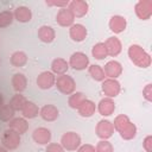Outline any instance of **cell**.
Returning <instances> with one entry per match:
<instances>
[{"mask_svg": "<svg viewBox=\"0 0 152 152\" xmlns=\"http://www.w3.org/2000/svg\"><path fill=\"white\" fill-rule=\"evenodd\" d=\"M95 110H96V104H95L94 101H91L89 99H86L81 103V106L77 108V113L81 116H83V118H90V116H93V114L95 113Z\"/></svg>", "mask_w": 152, "mask_h": 152, "instance_id": "cell-21", "label": "cell"}, {"mask_svg": "<svg viewBox=\"0 0 152 152\" xmlns=\"http://www.w3.org/2000/svg\"><path fill=\"white\" fill-rule=\"evenodd\" d=\"M104 45H106L108 56L110 57H116L122 50V44L118 37H109L104 42Z\"/></svg>", "mask_w": 152, "mask_h": 152, "instance_id": "cell-18", "label": "cell"}, {"mask_svg": "<svg viewBox=\"0 0 152 152\" xmlns=\"http://www.w3.org/2000/svg\"><path fill=\"white\" fill-rule=\"evenodd\" d=\"M45 152H64V148L62 147L61 144H57V142H49V144L46 145Z\"/></svg>", "mask_w": 152, "mask_h": 152, "instance_id": "cell-36", "label": "cell"}, {"mask_svg": "<svg viewBox=\"0 0 152 152\" xmlns=\"http://www.w3.org/2000/svg\"><path fill=\"white\" fill-rule=\"evenodd\" d=\"M10 62L15 68H21L27 63V55L24 51H14L11 55Z\"/></svg>", "mask_w": 152, "mask_h": 152, "instance_id": "cell-26", "label": "cell"}, {"mask_svg": "<svg viewBox=\"0 0 152 152\" xmlns=\"http://www.w3.org/2000/svg\"><path fill=\"white\" fill-rule=\"evenodd\" d=\"M11 83H12V88L14 89V91L21 94L27 87V78H26V76L24 74L17 72V74H14L12 76Z\"/></svg>", "mask_w": 152, "mask_h": 152, "instance_id": "cell-20", "label": "cell"}, {"mask_svg": "<svg viewBox=\"0 0 152 152\" xmlns=\"http://www.w3.org/2000/svg\"><path fill=\"white\" fill-rule=\"evenodd\" d=\"M131 119L126 115V114H120L114 119L113 126H114V131H116L118 133H120L121 131H124L129 124H131Z\"/></svg>", "mask_w": 152, "mask_h": 152, "instance_id": "cell-29", "label": "cell"}, {"mask_svg": "<svg viewBox=\"0 0 152 152\" xmlns=\"http://www.w3.org/2000/svg\"><path fill=\"white\" fill-rule=\"evenodd\" d=\"M128 57L133 64L139 68H148L151 65V56L150 53L139 44H132L128 48Z\"/></svg>", "mask_w": 152, "mask_h": 152, "instance_id": "cell-1", "label": "cell"}, {"mask_svg": "<svg viewBox=\"0 0 152 152\" xmlns=\"http://www.w3.org/2000/svg\"><path fill=\"white\" fill-rule=\"evenodd\" d=\"M56 21H57L58 25H61V26H63V27H70L71 25H74L75 15L72 14V12H71L68 7L61 8V10L57 12Z\"/></svg>", "mask_w": 152, "mask_h": 152, "instance_id": "cell-11", "label": "cell"}, {"mask_svg": "<svg viewBox=\"0 0 152 152\" xmlns=\"http://www.w3.org/2000/svg\"><path fill=\"white\" fill-rule=\"evenodd\" d=\"M95 152H114V148L108 140H100L95 146Z\"/></svg>", "mask_w": 152, "mask_h": 152, "instance_id": "cell-35", "label": "cell"}, {"mask_svg": "<svg viewBox=\"0 0 152 152\" xmlns=\"http://www.w3.org/2000/svg\"><path fill=\"white\" fill-rule=\"evenodd\" d=\"M26 102H27L26 97H25L24 95H21L20 93H17V94H14V95L12 96V99H11V101H10L8 104H10L15 112H21V109L24 108V106L26 104Z\"/></svg>", "mask_w": 152, "mask_h": 152, "instance_id": "cell-28", "label": "cell"}, {"mask_svg": "<svg viewBox=\"0 0 152 152\" xmlns=\"http://www.w3.org/2000/svg\"><path fill=\"white\" fill-rule=\"evenodd\" d=\"M37 86L38 88L43 89V90H48L50 88H52L56 83V75L51 71H42L38 76H37Z\"/></svg>", "mask_w": 152, "mask_h": 152, "instance_id": "cell-9", "label": "cell"}, {"mask_svg": "<svg viewBox=\"0 0 152 152\" xmlns=\"http://www.w3.org/2000/svg\"><path fill=\"white\" fill-rule=\"evenodd\" d=\"M0 63H1V61H0Z\"/></svg>", "mask_w": 152, "mask_h": 152, "instance_id": "cell-43", "label": "cell"}, {"mask_svg": "<svg viewBox=\"0 0 152 152\" xmlns=\"http://www.w3.org/2000/svg\"><path fill=\"white\" fill-rule=\"evenodd\" d=\"M103 71H104V75H106L107 78L116 80L122 74V65H121L120 62L113 59V61H109V62H107L104 64Z\"/></svg>", "mask_w": 152, "mask_h": 152, "instance_id": "cell-12", "label": "cell"}, {"mask_svg": "<svg viewBox=\"0 0 152 152\" xmlns=\"http://www.w3.org/2000/svg\"><path fill=\"white\" fill-rule=\"evenodd\" d=\"M134 11L137 17L140 20H147L152 15V1L151 0H139L135 6Z\"/></svg>", "mask_w": 152, "mask_h": 152, "instance_id": "cell-8", "label": "cell"}, {"mask_svg": "<svg viewBox=\"0 0 152 152\" xmlns=\"http://www.w3.org/2000/svg\"><path fill=\"white\" fill-rule=\"evenodd\" d=\"M86 99L87 97H86V95L83 93H81V91H74L69 96V99H68V104H69V107H71L74 109H77Z\"/></svg>", "mask_w": 152, "mask_h": 152, "instance_id": "cell-30", "label": "cell"}, {"mask_svg": "<svg viewBox=\"0 0 152 152\" xmlns=\"http://www.w3.org/2000/svg\"><path fill=\"white\" fill-rule=\"evenodd\" d=\"M20 141H21L20 134L17 133L15 131L11 129V128H7L2 133L1 142L6 150H15L20 145Z\"/></svg>", "mask_w": 152, "mask_h": 152, "instance_id": "cell-4", "label": "cell"}, {"mask_svg": "<svg viewBox=\"0 0 152 152\" xmlns=\"http://www.w3.org/2000/svg\"><path fill=\"white\" fill-rule=\"evenodd\" d=\"M55 86L64 95H71L75 91V89H76V82H75V80L71 76L66 75V74L56 77Z\"/></svg>", "mask_w": 152, "mask_h": 152, "instance_id": "cell-2", "label": "cell"}, {"mask_svg": "<svg viewBox=\"0 0 152 152\" xmlns=\"http://www.w3.org/2000/svg\"><path fill=\"white\" fill-rule=\"evenodd\" d=\"M109 28L112 32L114 33H121L126 30V26H127V20L125 17L122 15H113L110 19H109Z\"/></svg>", "mask_w": 152, "mask_h": 152, "instance_id": "cell-17", "label": "cell"}, {"mask_svg": "<svg viewBox=\"0 0 152 152\" xmlns=\"http://www.w3.org/2000/svg\"><path fill=\"white\" fill-rule=\"evenodd\" d=\"M68 63L74 70H84L89 66V57L84 52L76 51L70 56Z\"/></svg>", "mask_w": 152, "mask_h": 152, "instance_id": "cell-6", "label": "cell"}, {"mask_svg": "<svg viewBox=\"0 0 152 152\" xmlns=\"http://www.w3.org/2000/svg\"><path fill=\"white\" fill-rule=\"evenodd\" d=\"M0 152H7V150H6L5 147H2V146H0Z\"/></svg>", "mask_w": 152, "mask_h": 152, "instance_id": "cell-42", "label": "cell"}, {"mask_svg": "<svg viewBox=\"0 0 152 152\" xmlns=\"http://www.w3.org/2000/svg\"><path fill=\"white\" fill-rule=\"evenodd\" d=\"M96 135L101 139V140H108L113 134H114V126L113 122H110L109 120L102 119L97 122L96 128H95Z\"/></svg>", "mask_w": 152, "mask_h": 152, "instance_id": "cell-7", "label": "cell"}, {"mask_svg": "<svg viewBox=\"0 0 152 152\" xmlns=\"http://www.w3.org/2000/svg\"><path fill=\"white\" fill-rule=\"evenodd\" d=\"M87 34H88V31H87L86 26L82 24H74L69 28V36L76 43L83 42L87 38Z\"/></svg>", "mask_w": 152, "mask_h": 152, "instance_id": "cell-14", "label": "cell"}, {"mask_svg": "<svg viewBox=\"0 0 152 152\" xmlns=\"http://www.w3.org/2000/svg\"><path fill=\"white\" fill-rule=\"evenodd\" d=\"M142 147L146 152H152V135H146L142 141Z\"/></svg>", "mask_w": 152, "mask_h": 152, "instance_id": "cell-39", "label": "cell"}, {"mask_svg": "<svg viewBox=\"0 0 152 152\" xmlns=\"http://www.w3.org/2000/svg\"><path fill=\"white\" fill-rule=\"evenodd\" d=\"M91 55H93V57L95 59H99V61L104 59L108 56V52H107L104 43H96L91 49Z\"/></svg>", "mask_w": 152, "mask_h": 152, "instance_id": "cell-31", "label": "cell"}, {"mask_svg": "<svg viewBox=\"0 0 152 152\" xmlns=\"http://www.w3.org/2000/svg\"><path fill=\"white\" fill-rule=\"evenodd\" d=\"M8 128L15 131L17 133H19L20 135L26 133L28 129V124L26 121L25 118H13L10 124H8Z\"/></svg>", "mask_w": 152, "mask_h": 152, "instance_id": "cell-23", "label": "cell"}, {"mask_svg": "<svg viewBox=\"0 0 152 152\" xmlns=\"http://www.w3.org/2000/svg\"><path fill=\"white\" fill-rule=\"evenodd\" d=\"M21 114H23V118L25 119H34L39 114V108L34 102L27 101L24 108L21 109Z\"/></svg>", "mask_w": 152, "mask_h": 152, "instance_id": "cell-25", "label": "cell"}, {"mask_svg": "<svg viewBox=\"0 0 152 152\" xmlns=\"http://www.w3.org/2000/svg\"><path fill=\"white\" fill-rule=\"evenodd\" d=\"M69 69V63L64 58H55L51 62V72L55 75H64Z\"/></svg>", "mask_w": 152, "mask_h": 152, "instance_id": "cell-24", "label": "cell"}, {"mask_svg": "<svg viewBox=\"0 0 152 152\" xmlns=\"http://www.w3.org/2000/svg\"><path fill=\"white\" fill-rule=\"evenodd\" d=\"M4 104H5V100H4V96H2V94L0 93V108H1Z\"/></svg>", "mask_w": 152, "mask_h": 152, "instance_id": "cell-41", "label": "cell"}, {"mask_svg": "<svg viewBox=\"0 0 152 152\" xmlns=\"http://www.w3.org/2000/svg\"><path fill=\"white\" fill-rule=\"evenodd\" d=\"M13 15L19 23H28L32 19V11L27 6H18L14 10Z\"/></svg>", "mask_w": 152, "mask_h": 152, "instance_id": "cell-22", "label": "cell"}, {"mask_svg": "<svg viewBox=\"0 0 152 152\" xmlns=\"http://www.w3.org/2000/svg\"><path fill=\"white\" fill-rule=\"evenodd\" d=\"M32 139L38 145H48L51 141V131L46 127H37L32 133Z\"/></svg>", "mask_w": 152, "mask_h": 152, "instance_id": "cell-13", "label": "cell"}, {"mask_svg": "<svg viewBox=\"0 0 152 152\" xmlns=\"http://www.w3.org/2000/svg\"><path fill=\"white\" fill-rule=\"evenodd\" d=\"M15 110L10 104H4L0 108V120L4 122H10L14 118Z\"/></svg>", "mask_w": 152, "mask_h": 152, "instance_id": "cell-32", "label": "cell"}, {"mask_svg": "<svg viewBox=\"0 0 152 152\" xmlns=\"http://www.w3.org/2000/svg\"><path fill=\"white\" fill-rule=\"evenodd\" d=\"M101 89H102V93L106 95V97L113 99V97H116L120 94L121 86H120V82L118 80L106 78L104 81H102Z\"/></svg>", "mask_w": 152, "mask_h": 152, "instance_id": "cell-5", "label": "cell"}, {"mask_svg": "<svg viewBox=\"0 0 152 152\" xmlns=\"http://www.w3.org/2000/svg\"><path fill=\"white\" fill-rule=\"evenodd\" d=\"M88 72L91 76L93 80L97 81V82H102L106 80V75L103 71V68L99 64H91L88 66Z\"/></svg>", "mask_w": 152, "mask_h": 152, "instance_id": "cell-27", "label": "cell"}, {"mask_svg": "<svg viewBox=\"0 0 152 152\" xmlns=\"http://www.w3.org/2000/svg\"><path fill=\"white\" fill-rule=\"evenodd\" d=\"M142 96L145 97L146 101L151 102L152 101V84L148 83L145 86V88L142 89Z\"/></svg>", "mask_w": 152, "mask_h": 152, "instance_id": "cell-38", "label": "cell"}, {"mask_svg": "<svg viewBox=\"0 0 152 152\" xmlns=\"http://www.w3.org/2000/svg\"><path fill=\"white\" fill-rule=\"evenodd\" d=\"M13 20H14V15H13L12 11L5 10V11L0 12V28L10 26L13 23Z\"/></svg>", "mask_w": 152, "mask_h": 152, "instance_id": "cell-33", "label": "cell"}, {"mask_svg": "<svg viewBox=\"0 0 152 152\" xmlns=\"http://www.w3.org/2000/svg\"><path fill=\"white\" fill-rule=\"evenodd\" d=\"M48 6H53V7H58L61 8H65L69 5V1H56V0H46L45 2Z\"/></svg>", "mask_w": 152, "mask_h": 152, "instance_id": "cell-37", "label": "cell"}, {"mask_svg": "<svg viewBox=\"0 0 152 152\" xmlns=\"http://www.w3.org/2000/svg\"><path fill=\"white\" fill-rule=\"evenodd\" d=\"M39 115L43 120L51 122V121L57 120V118L59 116V110L53 104H44L39 109Z\"/></svg>", "mask_w": 152, "mask_h": 152, "instance_id": "cell-16", "label": "cell"}, {"mask_svg": "<svg viewBox=\"0 0 152 152\" xmlns=\"http://www.w3.org/2000/svg\"><path fill=\"white\" fill-rule=\"evenodd\" d=\"M120 137L124 139V140H132L133 138H135V135H137V126L133 124V122H131L124 131H121L120 133Z\"/></svg>", "mask_w": 152, "mask_h": 152, "instance_id": "cell-34", "label": "cell"}, {"mask_svg": "<svg viewBox=\"0 0 152 152\" xmlns=\"http://www.w3.org/2000/svg\"><path fill=\"white\" fill-rule=\"evenodd\" d=\"M38 38L40 42L45 43V44H50L55 40L56 38V32L55 30L49 26V25H43L38 28Z\"/></svg>", "mask_w": 152, "mask_h": 152, "instance_id": "cell-19", "label": "cell"}, {"mask_svg": "<svg viewBox=\"0 0 152 152\" xmlns=\"http://www.w3.org/2000/svg\"><path fill=\"white\" fill-rule=\"evenodd\" d=\"M77 152H95V146L90 144H83L77 148Z\"/></svg>", "mask_w": 152, "mask_h": 152, "instance_id": "cell-40", "label": "cell"}, {"mask_svg": "<svg viewBox=\"0 0 152 152\" xmlns=\"http://www.w3.org/2000/svg\"><path fill=\"white\" fill-rule=\"evenodd\" d=\"M96 109L99 110V113L102 116H109L115 110V102L113 101V99L103 97L99 101V103L96 106Z\"/></svg>", "mask_w": 152, "mask_h": 152, "instance_id": "cell-15", "label": "cell"}, {"mask_svg": "<svg viewBox=\"0 0 152 152\" xmlns=\"http://www.w3.org/2000/svg\"><path fill=\"white\" fill-rule=\"evenodd\" d=\"M61 145L66 151H76L81 146V137L76 132H65L61 138Z\"/></svg>", "mask_w": 152, "mask_h": 152, "instance_id": "cell-3", "label": "cell"}, {"mask_svg": "<svg viewBox=\"0 0 152 152\" xmlns=\"http://www.w3.org/2000/svg\"><path fill=\"white\" fill-rule=\"evenodd\" d=\"M68 8L72 12L75 18H82L88 13L89 5L84 0H72V1H69Z\"/></svg>", "mask_w": 152, "mask_h": 152, "instance_id": "cell-10", "label": "cell"}]
</instances>
